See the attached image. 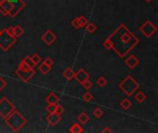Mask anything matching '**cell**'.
Returning <instances> with one entry per match:
<instances>
[{
  "label": "cell",
  "instance_id": "3",
  "mask_svg": "<svg viewBox=\"0 0 158 133\" xmlns=\"http://www.w3.org/2000/svg\"><path fill=\"white\" fill-rule=\"evenodd\" d=\"M118 87L128 96L132 95L134 93V92H136V90L139 89L140 85L139 83L135 81V79L130 77L128 76L124 79V81L118 85Z\"/></svg>",
  "mask_w": 158,
  "mask_h": 133
},
{
  "label": "cell",
  "instance_id": "8",
  "mask_svg": "<svg viewBox=\"0 0 158 133\" xmlns=\"http://www.w3.org/2000/svg\"><path fill=\"white\" fill-rule=\"evenodd\" d=\"M13 8L11 9V11L9 12V16L11 17V18H15L25 7H26V4L24 1H22V0H17V1H14L11 3Z\"/></svg>",
  "mask_w": 158,
  "mask_h": 133
},
{
  "label": "cell",
  "instance_id": "33",
  "mask_svg": "<svg viewBox=\"0 0 158 133\" xmlns=\"http://www.w3.org/2000/svg\"><path fill=\"white\" fill-rule=\"evenodd\" d=\"M83 86L84 87V89L89 90L90 88H92L93 83H92V82H90V81H89V79H86V81H85V82L83 83Z\"/></svg>",
  "mask_w": 158,
  "mask_h": 133
},
{
  "label": "cell",
  "instance_id": "10",
  "mask_svg": "<svg viewBox=\"0 0 158 133\" xmlns=\"http://www.w3.org/2000/svg\"><path fill=\"white\" fill-rule=\"evenodd\" d=\"M74 78L76 79V81L78 82H80L81 84H83L86 81V79H89V74L83 68H81L77 73H75Z\"/></svg>",
  "mask_w": 158,
  "mask_h": 133
},
{
  "label": "cell",
  "instance_id": "7",
  "mask_svg": "<svg viewBox=\"0 0 158 133\" xmlns=\"http://www.w3.org/2000/svg\"><path fill=\"white\" fill-rule=\"evenodd\" d=\"M16 74L22 82H29L30 79L33 77V75H35V70H34V68H31L28 70H22L18 68L16 70Z\"/></svg>",
  "mask_w": 158,
  "mask_h": 133
},
{
  "label": "cell",
  "instance_id": "5",
  "mask_svg": "<svg viewBox=\"0 0 158 133\" xmlns=\"http://www.w3.org/2000/svg\"><path fill=\"white\" fill-rule=\"evenodd\" d=\"M14 104L6 97H3L0 100V116L6 118L9 117L14 110H15Z\"/></svg>",
  "mask_w": 158,
  "mask_h": 133
},
{
  "label": "cell",
  "instance_id": "4",
  "mask_svg": "<svg viewBox=\"0 0 158 133\" xmlns=\"http://www.w3.org/2000/svg\"><path fill=\"white\" fill-rule=\"evenodd\" d=\"M17 42V38L13 35H11L7 28L2 30L0 33V48L3 51H8L9 48Z\"/></svg>",
  "mask_w": 158,
  "mask_h": 133
},
{
  "label": "cell",
  "instance_id": "27",
  "mask_svg": "<svg viewBox=\"0 0 158 133\" xmlns=\"http://www.w3.org/2000/svg\"><path fill=\"white\" fill-rule=\"evenodd\" d=\"M83 99L85 101V102H91L93 100V94L89 92L85 93L83 95Z\"/></svg>",
  "mask_w": 158,
  "mask_h": 133
},
{
  "label": "cell",
  "instance_id": "22",
  "mask_svg": "<svg viewBox=\"0 0 158 133\" xmlns=\"http://www.w3.org/2000/svg\"><path fill=\"white\" fill-rule=\"evenodd\" d=\"M135 99L139 102V103H143L146 99V95L142 93V92H139L136 95H135Z\"/></svg>",
  "mask_w": 158,
  "mask_h": 133
},
{
  "label": "cell",
  "instance_id": "1",
  "mask_svg": "<svg viewBox=\"0 0 158 133\" xmlns=\"http://www.w3.org/2000/svg\"><path fill=\"white\" fill-rule=\"evenodd\" d=\"M108 39L112 44V49H114L121 58H124L131 49L139 44V39L131 33L124 24L119 25Z\"/></svg>",
  "mask_w": 158,
  "mask_h": 133
},
{
  "label": "cell",
  "instance_id": "34",
  "mask_svg": "<svg viewBox=\"0 0 158 133\" xmlns=\"http://www.w3.org/2000/svg\"><path fill=\"white\" fill-rule=\"evenodd\" d=\"M43 63L45 64V65L48 66V67H52L53 64H54V61H53L52 58H46L43 61Z\"/></svg>",
  "mask_w": 158,
  "mask_h": 133
},
{
  "label": "cell",
  "instance_id": "25",
  "mask_svg": "<svg viewBox=\"0 0 158 133\" xmlns=\"http://www.w3.org/2000/svg\"><path fill=\"white\" fill-rule=\"evenodd\" d=\"M107 83V79H105L104 77H100V78L97 79V84H98L100 87H104Z\"/></svg>",
  "mask_w": 158,
  "mask_h": 133
},
{
  "label": "cell",
  "instance_id": "21",
  "mask_svg": "<svg viewBox=\"0 0 158 133\" xmlns=\"http://www.w3.org/2000/svg\"><path fill=\"white\" fill-rule=\"evenodd\" d=\"M39 70H40V72H42L44 75H46L50 70H51V67H48V66H46L45 64H42L40 67H39Z\"/></svg>",
  "mask_w": 158,
  "mask_h": 133
},
{
  "label": "cell",
  "instance_id": "29",
  "mask_svg": "<svg viewBox=\"0 0 158 133\" xmlns=\"http://www.w3.org/2000/svg\"><path fill=\"white\" fill-rule=\"evenodd\" d=\"M58 104V103H57ZM57 104H52V103H48V105L46 106V111L50 114V113H55V109H56V105Z\"/></svg>",
  "mask_w": 158,
  "mask_h": 133
},
{
  "label": "cell",
  "instance_id": "26",
  "mask_svg": "<svg viewBox=\"0 0 158 133\" xmlns=\"http://www.w3.org/2000/svg\"><path fill=\"white\" fill-rule=\"evenodd\" d=\"M31 58L33 59V63H34V65H35V66H36V65H38V64L41 62V60H42L41 57H40L38 54H34L33 57H31Z\"/></svg>",
  "mask_w": 158,
  "mask_h": 133
},
{
  "label": "cell",
  "instance_id": "30",
  "mask_svg": "<svg viewBox=\"0 0 158 133\" xmlns=\"http://www.w3.org/2000/svg\"><path fill=\"white\" fill-rule=\"evenodd\" d=\"M103 114H104V111L101 109V108H96V109H94V111H93V116L96 117V118H99V117H101L102 116H103Z\"/></svg>",
  "mask_w": 158,
  "mask_h": 133
},
{
  "label": "cell",
  "instance_id": "28",
  "mask_svg": "<svg viewBox=\"0 0 158 133\" xmlns=\"http://www.w3.org/2000/svg\"><path fill=\"white\" fill-rule=\"evenodd\" d=\"M55 113L61 116L64 113V107L62 105H60V104H57L56 105V109H55Z\"/></svg>",
  "mask_w": 158,
  "mask_h": 133
},
{
  "label": "cell",
  "instance_id": "9",
  "mask_svg": "<svg viewBox=\"0 0 158 133\" xmlns=\"http://www.w3.org/2000/svg\"><path fill=\"white\" fill-rule=\"evenodd\" d=\"M42 40L47 44L51 45L53 43H55L57 40V35L55 33H53L51 30H47L43 35H42Z\"/></svg>",
  "mask_w": 158,
  "mask_h": 133
},
{
  "label": "cell",
  "instance_id": "14",
  "mask_svg": "<svg viewBox=\"0 0 158 133\" xmlns=\"http://www.w3.org/2000/svg\"><path fill=\"white\" fill-rule=\"evenodd\" d=\"M0 7H2L8 12V14H9V12L11 11V9L13 8L12 4L9 1V0H1V1H0Z\"/></svg>",
  "mask_w": 158,
  "mask_h": 133
},
{
  "label": "cell",
  "instance_id": "18",
  "mask_svg": "<svg viewBox=\"0 0 158 133\" xmlns=\"http://www.w3.org/2000/svg\"><path fill=\"white\" fill-rule=\"evenodd\" d=\"M89 119H90L89 116L86 113H81L80 115H79V117H78L79 122L82 123V124H86L89 121Z\"/></svg>",
  "mask_w": 158,
  "mask_h": 133
},
{
  "label": "cell",
  "instance_id": "12",
  "mask_svg": "<svg viewBox=\"0 0 158 133\" xmlns=\"http://www.w3.org/2000/svg\"><path fill=\"white\" fill-rule=\"evenodd\" d=\"M139 63H140L139 59H138L135 56H133V55L129 56V57L125 60V64H126L130 69L135 68L139 65Z\"/></svg>",
  "mask_w": 158,
  "mask_h": 133
},
{
  "label": "cell",
  "instance_id": "31",
  "mask_svg": "<svg viewBox=\"0 0 158 133\" xmlns=\"http://www.w3.org/2000/svg\"><path fill=\"white\" fill-rule=\"evenodd\" d=\"M19 68H20V69H22V70H28V69H31V68L26 64L23 60L19 64V67H18Z\"/></svg>",
  "mask_w": 158,
  "mask_h": 133
},
{
  "label": "cell",
  "instance_id": "15",
  "mask_svg": "<svg viewBox=\"0 0 158 133\" xmlns=\"http://www.w3.org/2000/svg\"><path fill=\"white\" fill-rule=\"evenodd\" d=\"M23 33H24V30L22 29L21 26L16 25V26H14V27H13V34H14V36L16 38L20 37Z\"/></svg>",
  "mask_w": 158,
  "mask_h": 133
},
{
  "label": "cell",
  "instance_id": "6",
  "mask_svg": "<svg viewBox=\"0 0 158 133\" xmlns=\"http://www.w3.org/2000/svg\"><path fill=\"white\" fill-rule=\"evenodd\" d=\"M140 31L146 38H151L155 33L156 27L150 20H146L140 27Z\"/></svg>",
  "mask_w": 158,
  "mask_h": 133
},
{
  "label": "cell",
  "instance_id": "36",
  "mask_svg": "<svg viewBox=\"0 0 158 133\" xmlns=\"http://www.w3.org/2000/svg\"><path fill=\"white\" fill-rule=\"evenodd\" d=\"M6 86H7V82L3 78L0 77V91H2Z\"/></svg>",
  "mask_w": 158,
  "mask_h": 133
},
{
  "label": "cell",
  "instance_id": "19",
  "mask_svg": "<svg viewBox=\"0 0 158 133\" xmlns=\"http://www.w3.org/2000/svg\"><path fill=\"white\" fill-rule=\"evenodd\" d=\"M86 31L89 33H93L96 30H97V26L94 24V23H93V22H88L87 24H86Z\"/></svg>",
  "mask_w": 158,
  "mask_h": 133
},
{
  "label": "cell",
  "instance_id": "20",
  "mask_svg": "<svg viewBox=\"0 0 158 133\" xmlns=\"http://www.w3.org/2000/svg\"><path fill=\"white\" fill-rule=\"evenodd\" d=\"M120 106L123 108V109H125V110H128L130 106H131V102H130V100L129 99H128V98H125V99H123L121 102H120Z\"/></svg>",
  "mask_w": 158,
  "mask_h": 133
},
{
  "label": "cell",
  "instance_id": "16",
  "mask_svg": "<svg viewBox=\"0 0 158 133\" xmlns=\"http://www.w3.org/2000/svg\"><path fill=\"white\" fill-rule=\"evenodd\" d=\"M63 75L64 77L68 79V81H70L74 78V75H75V72L74 70L71 68H68L67 69H65V71L63 72Z\"/></svg>",
  "mask_w": 158,
  "mask_h": 133
},
{
  "label": "cell",
  "instance_id": "11",
  "mask_svg": "<svg viewBox=\"0 0 158 133\" xmlns=\"http://www.w3.org/2000/svg\"><path fill=\"white\" fill-rule=\"evenodd\" d=\"M61 120V117L60 115H58L56 113H50L47 117H46V121L48 122L49 125L51 126H56L57 124L59 123V121Z\"/></svg>",
  "mask_w": 158,
  "mask_h": 133
},
{
  "label": "cell",
  "instance_id": "2",
  "mask_svg": "<svg viewBox=\"0 0 158 133\" xmlns=\"http://www.w3.org/2000/svg\"><path fill=\"white\" fill-rule=\"evenodd\" d=\"M5 119H6V123L12 128L13 131H19L26 123H27L26 118L23 117L16 109Z\"/></svg>",
  "mask_w": 158,
  "mask_h": 133
},
{
  "label": "cell",
  "instance_id": "17",
  "mask_svg": "<svg viewBox=\"0 0 158 133\" xmlns=\"http://www.w3.org/2000/svg\"><path fill=\"white\" fill-rule=\"evenodd\" d=\"M69 131H70L71 133H82V132H83V128H82L80 125L77 124V123H75V124H73V125L70 127Z\"/></svg>",
  "mask_w": 158,
  "mask_h": 133
},
{
  "label": "cell",
  "instance_id": "37",
  "mask_svg": "<svg viewBox=\"0 0 158 133\" xmlns=\"http://www.w3.org/2000/svg\"><path fill=\"white\" fill-rule=\"evenodd\" d=\"M0 12H1V14H3L4 16H9V14H8V12L2 8V7H0Z\"/></svg>",
  "mask_w": 158,
  "mask_h": 133
},
{
  "label": "cell",
  "instance_id": "23",
  "mask_svg": "<svg viewBox=\"0 0 158 133\" xmlns=\"http://www.w3.org/2000/svg\"><path fill=\"white\" fill-rule=\"evenodd\" d=\"M23 61L27 64L31 68H34V67H35V65H34V63H33V59L31 58V57H26L24 59H23Z\"/></svg>",
  "mask_w": 158,
  "mask_h": 133
},
{
  "label": "cell",
  "instance_id": "39",
  "mask_svg": "<svg viewBox=\"0 0 158 133\" xmlns=\"http://www.w3.org/2000/svg\"><path fill=\"white\" fill-rule=\"evenodd\" d=\"M144 1H145V2H147V3H150V2H152V1H153V0H144Z\"/></svg>",
  "mask_w": 158,
  "mask_h": 133
},
{
  "label": "cell",
  "instance_id": "24",
  "mask_svg": "<svg viewBox=\"0 0 158 133\" xmlns=\"http://www.w3.org/2000/svg\"><path fill=\"white\" fill-rule=\"evenodd\" d=\"M78 19H79V21H80L81 27H85L86 24L88 23V19L84 16H80Z\"/></svg>",
  "mask_w": 158,
  "mask_h": 133
},
{
  "label": "cell",
  "instance_id": "40",
  "mask_svg": "<svg viewBox=\"0 0 158 133\" xmlns=\"http://www.w3.org/2000/svg\"><path fill=\"white\" fill-rule=\"evenodd\" d=\"M0 33H1V30H0Z\"/></svg>",
  "mask_w": 158,
  "mask_h": 133
},
{
  "label": "cell",
  "instance_id": "32",
  "mask_svg": "<svg viewBox=\"0 0 158 133\" xmlns=\"http://www.w3.org/2000/svg\"><path fill=\"white\" fill-rule=\"evenodd\" d=\"M71 24H72L73 27H75L76 29H80V28H82V27H81V24H80V21H79V19H78V18H75V19L71 21Z\"/></svg>",
  "mask_w": 158,
  "mask_h": 133
},
{
  "label": "cell",
  "instance_id": "35",
  "mask_svg": "<svg viewBox=\"0 0 158 133\" xmlns=\"http://www.w3.org/2000/svg\"><path fill=\"white\" fill-rule=\"evenodd\" d=\"M104 46L107 48V49H108V50L112 49V44H111V42L109 41L108 38L104 42Z\"/></svg>",
  "mask_w": 158,
  "mask_h": 133
},
{
  "label": "cell",
  "instance_id": "13",
  "mask_svg": "<svg viewBox=\"0 0 158 133\" xmlns=\"http://www.w3.org/2000/svg\"><path fill=\"white\" fill-rule=\"evenodd\" d=\"M45 101L47 103H52V104H57L59 102V97L55 93H50L47 97L45 98Z\"/></svg>",
  "mask_w": 158,
  "mask_h": 133
},
{
  "label": "cell",
  "instance_id": "38",
  "mask_svg": "<svg viewBox=\"0 0 158 133\" xmlns=\"http://www.w3.org/2000/svg\"><path fill=\"white\" fill-rule=\"evenodd\" d=\"M102 132H103V133H105V132H109V133H111V132H112V130H111L110 128H108L107 127V128H104V129L102 130Z\"/></svg>",
  "mask_w": 158,
  "mask_h": 133
}]
</instances>
